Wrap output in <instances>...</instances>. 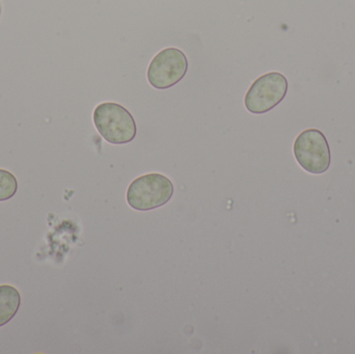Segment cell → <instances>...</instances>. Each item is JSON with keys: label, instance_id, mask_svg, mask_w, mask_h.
<instances>
[{"label": "cell", "instance_id": "obj_1", "mask_svg": "<svg viewBox=\"0 0 355 354\" xmlns=\"http://www.w3.org/2000/svg\"><path fill=\"white\" fill-rule=\"evenodd\" d=\"M93 120L98 132L112 145H125L137 136V123L132 114L121 104H99L94 110Z\"/></svg>", "mask_w": 355, "mask_h": 354}, {"label": "cell", "instance_id": "obj_2", "mask_svg": "<svg viewBox=\"0 0 355 354\" xmlns=\"http://www.w3.org/2000/svg\"><path fill=\"white\" fill-rule=\"evenodd\" d=\"M174 185L164 175L152 172L135 179L129 185L127 203L137 211H150L170 202Z\"/></svg>", "mask_w": 355, "mask_h": 354}, {"label": "cell", "instance_id": "obj_3", "mask_svg": "<svg viewBox=\"0 0 355 354\" xmlns=\"http://www.w3.org/2000/svg\"><path fill=\"white\" fill-rule=\"evenodd\" d=\"M288 87L287 78L282 73H267L250 85L244 98V105L250 114H266L285 99Z\"/></svg>", "mask_w": 355, "mask_h": 354}, {"label": "cell", "instance_id": "obj_4", "mask_svg": "<svg viewBox=\"0 0 355 354\" xmlns=\"http://www.w3.org/2000/svg\"><path fill=\"white\" fill-rule=\"evenodd\" d=\"M294 156L300 166L313 175H321L331 166V149L327 137L317 129L302 131L294 141Z\"/></svg>", "mask_w": 355, "mask_h": 354}, {"label": "cell", "instance_id": "obj_5", "mask_svg": "<svg viewBox=\"0 0 355 354\" xmlns=\"http://www.w3.org/2000/svg\"><path fill=\"white\" fill-rule=\"evenodd\" d=\"M188 71V60L182 50L168 47L158 52L148 68V81L157 89H168L179 83Z\"/></svg>", "mask_w": 355, "mask_h": 354}, {"label": "cell", "instance_id": "obj_6", "mask_svg": "<svg viewBox=\"0 0 355 354\" xmlns=\"http://www.w3.org/2000/svg\"><path fill=\"white\" fill-rule=\"evenodd\" d=\"M21 305L19 291L10 285L0 286V328L16 316Z\"/></svg>", "mask_w": 355, "mask_h": 354}, {"label": "cell", "instance_id": "obj_7", "mask_svg": "<svg viewBox=\"0 0 355 354\" xmlns=\"http://www.w3.org/2000/svg\"><path fill=\"white\" fill-rule=\"evenodd\" d=\"M18 181L16 177L6 170H0V202L8 201L16 195Z\"/></svg>", "mask_w": 355, "mask_h": 354}, {"label": "cell", "instance_id": "obj_8", "mask_svg": "<svg viewBox=\"0 0 355 354\" xmlns=\"http://www.w3.org/2000/svg\"><path fill=\"white\" fill-rule=\"evenodd\" d=\"M0 16H1V4H0Z\"/></svg>", "mask_w": 355, "mask_h": 354}]
</instances>
